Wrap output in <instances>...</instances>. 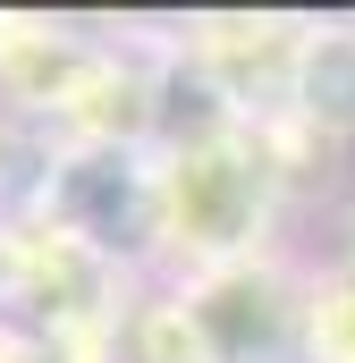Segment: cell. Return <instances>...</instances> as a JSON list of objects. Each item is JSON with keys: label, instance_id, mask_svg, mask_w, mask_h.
<instances>
[{"label": "cell", "instance_id": "3", "mask_svg": "<svg viewBox=\"0 0 355 363\" xmlns=\"http://www.w3.org/2000/svg\"><path fill=\"white\" fill-rule=\"evenodd\" d=\"M305 101H313V118H355V34H322L313 51H305Z\"/></svg>", "mask_w": 355, "mask_h": 363}, {"label": "cell", "instance_id": "1", "mask_svg": "<svg viewBox=\"0 0 355 363\" xmlns=\"http://www.w3.org/2000/svg\"><path fill=\"white\" fill-rule=\"evenodd\" d=\"M254 203H263V178H254L237 152H195V161H178V211H186L212 245H237L246 220H254Z\"/></svg>", "mask_w": 355, "mask_h": 363}, {"label": "cell", "instance_id": "2", "mask_svg": "<svg viewBox=\"0 0 355 363\" xmlns=\"http://www.w3.org/2000/svg\"><path fill=\"white\" fill-rule=\"evenodd\" d=\"M305 347L313 363H355V262L305 296Z\"/></svg>", "mask_w": 355, "mask_h": 363}]
</instances>
